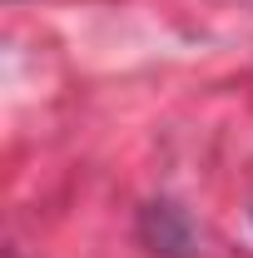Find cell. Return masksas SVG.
Here are the masks:
<instances>
[{"mask_svg": "<svg viewBox=\"0 0 253 258\" xmlns=\"http://www.w3.org/2000/svg\"><path fill=\"white\" fill-rule=\"evenodd\" d=\"M139 238H144L149 253H159V258H189L194 253V224H189V214H184L179 204H169V199L144 204V214H139Z\"/></svg>", "mask_w": 253, "mask_h": 258, "instance_id": "cell-1", "label": "cell"}]
</instances>
